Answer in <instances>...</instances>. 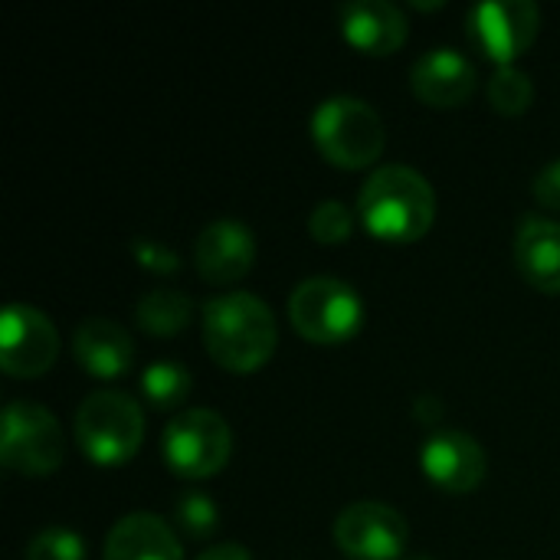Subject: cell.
<instances>
[{"instance_id": "6da1fadb", "label": "cell", "mask_w": 560, "mask_h": 560, "mask_svg": "<svg viewBox=\"0 0 560 560\" xmlns=\"http://www.w3.org/2000/svg\"><path fill=\"white\" fill-rule=\"evenodd\" d=\"M279 345L272 308L253 292H223L203 305V348L230 374L259 371Z\"/></svg>"}, {"instance_id": "7a4b0ae2", "label": "cell", "mask_w": 560, "mask_h": 560, "mask_svg": "<svg viewBox=\"0 0 560 560\" xmlns=\"http://www.w3.org/2000/svg\"><path fill=\"white\" fill-rule=\"evenodd\" d=\"M358 217L371 236L384 243H417L436 220V194L430 180L407 167H377L358 194Z\"/></svg>"}, {"instance_id": "3957f363", "label": "cell", "mask_w": 560, "mask_h": 560, "mask_svg": "<svg viewBox=\"0 0 560 560\" xmlns=\"http://www.w3.org/2000/svg\"><path fill=\"white\" fill-rule=\"evenodd\" d=\"M312 141L322 158L341 171L371 167L387 144L381 115L354 95H331L312 112Z\"/></svg>"}, {"instance_id": "277c9868", "label": "cell", "mask_w": 560, "mask_h": 560, "mask_svg": "<svg viewBox=\"0 0 560 560\" xmlns=\"http://www.w3.org/2000/svg\"><path fill=\"white\" fill-rule=\"evenodd\" d=\"M75 440L95 466L128 463L144 440L141 404L121 390L89 394L75 410Z\"/></svg>"}, {"instance_id": "5b68a950", "label": "cell", "mask_w": 560, "mask_h": 560, "mask_svg": "<svg viewBox=\"0 0 560 560\" xmlns=\"http://www.w3.org/2000/svg\"><path fill=\"white\" fill-rule=\"evenodd\" d=\"M292 328L312 345H345L364 325L361 295L331 276H312L289 295Z\"/></svg>"}, {"instance_id": "8992f818", "label": "cell", "mask_w": 560, "mask_h": 560, "mask_svg": "<svg viewBox=\"0 0 560 560\" xmlns=\"http://www.w3.org/2000/svg\"><path fill=\"white\" fill-rule=\"evenodd\" d=\"M66 436L59 420L30 400H13L0 420V463L10 472L39 479L52 476L62 466Z\"/></svg>"}, {"instance_id": "52a82bcc", "label": "cell", "mask_w": 560, "mask_h": 560, "mask_svg": "<svg viewBox=\"0 0 560 560\" xmlns=\"http://www.w3.org/2000/svg\"><path fill=\"white\" fill-rule=\"evenodd\" d=\"M164 463L180 479H210L217 476L233 453L230 423L217 410H184L164 430Z\"/></svg>"}, {"instance_id": "ba28073f", "label": "cell", "mask_w": 560, "mask_h": 560, "mask_svg": "<svg viewBox=\"0 0 560 560\" xmlns=\"http://www.w3.org/2000/svg\"><path fill=\"white\" fill-rule=\"evenodd\" d=\"M59 358V331L33 305H7L0 315V368L7 377H43Z\"/></svg>"}, {"instance_id": "9c48e42d", "label": "cell", "mask_w": 560, "mask_h": 560, "mask_svg": "<svg viewBox=\"0 0 560 560\" xmlns=\"http://www.w3.org/2000/svg\"><path fill=\"white\" fill-rule=\"evenodd\" d=\"M407 541V518L384 502H354L335 518V545L351 560H397Z\"/></svg>"}, {"instance_id": "30bf717a", "label": "cell", "mask_w": 560, "mask_h": 560, "mask_svg": "<svg viewBox=\"0 0 560 560\" xmlns=\"http://www.w3.org/2000/svg\"><path fill=\"white\" fill-rule=\"evenodd\" d=\"M541 30V10L532 0H489L469 10V39L499 66H515Z\"/></svg>"}, {"instance_id": "8fae6325", "label": "cell", "mask_w": 560, "mask_h": 560, "mask_svg": "<svg viewBox=\"0 0 560 560\" xmlns=\"http://www.w3.org/2000/svg\"><path fill=\"white\" fill-rule=\"evenodd\" d=\"M420 469L427 472V479L433 486H440L443 492L463 495L482 486L489 459L479 446V440H472L469 433L459 430H443L436 436H430L420 450Z\"/></svg>"}, {"instance_id": "7c38bea8", "label": "cell", "mask_w": 560, "mask_h": 560, "mask_svg": "<svg viewBox=\"0 0 560 560\" xmlns=\"http://www.w3.org/2000/svg\"><path fill=\"white\" fill-rule=\"evenodd\" d=\"M476 62L453 46H436L410 66L413 95L430 108L463 105L476 92Z\"/></svg>"}, {"instance_id": "4fadbf2b", "label": "cell", "mask_w": 560, "mask_h": 560, "mask_svg": "<svg viewBox=\"0 0 560 560\" xmlns=\"http://www.w3.org/2000/svg\"><path fill=\"white\" fill-rule=\"evenodd\" d=\"M194 262L200 279L213 285H230L243 279L256 262V236L240 220H217L200 230L194 246Z\"/></svg>"}, {"instance_id": "5bb4252c", "label": "cell", "mask_w": 560, "mask_h": 560, "mask_svg": "<svg viewBox=\"0 0 560 560\" xmlns=\"http://www.w3.org/2000/svg\"><path fill=\"white\" fill-rule=\"evenodd\" d=\"M345 39L368 56H390L407 43L410 23L397 3L387 0H351L338 10Z\"/></svg>"}, {"instance_id": "9a60e30c", "label": "cell", "mask_w": 560, "mask_h": 560, "mask_svg": "<svg viewBox=\"0 0 560 560\" xmlns=\"http://www.w3.org/2000/svg\"><path fill=\"white\" fill-rule=\"evenodd\" d=\"M72 358L85 374L112 381L128 374L135 361V345L118 322L92 315L72 331Z\"/></svg>"}, {"instance_id": "2e32d148", "label": "cell", "mask_w": 560, "mask_h": 560, "mask_svg": "<svg viewBox=\"0 0 560 560\" xmlns=\"http://www.w3.org/2000/svg\"><path fill=\"white\" fill-rule=\"evenodd\" d=\"M102 560H184V551L171 525L158 515L131 512L112 525Z\"/></svg>"}, {"instance_id": "e0dca14e", "label": "cell", "mask_w": 560, "mask_h": 560, "mask_svg": "<svg viewBox=\"0 0 560 560\" xmlns=\"http://www.w3.org/2000/svg\"><path fill=\"white\" fill-rule=\"evenodd\" d=\"M515 262L525 282L538 292H560V223L525 217L515 236Z\"/></svg>"}, {"instance_id": "ac0fdd59", "label": "cell", "mask_w": 560, "mask_h": 560, "mask_svg": "<svg viewBox=\"0 0 560 560\" xmlns=\"http://www.w3.org/2000/svg\"><path fill=\"white\" fill-rule=\"evenodd\" d=\"M190 315H194V302L177 289H151L135 305L138 328L148 335H161V338L184 331L190 325Z\"/></svg>"}, {"instance_id": "d6986e66", "label": "cell", "mask_w": 560, "mask_h": 560, "mask_svg": "<svg viewBox=\"0 0 560 560\" xmlns=\"http://www.w3.org/2000/svg\"><path fill=\"white\" fill-rule=\"evenodd\" d=\"M190 387H194V377L177 361H154L141 374V394L158 410H177L190 397Z\"/></svg>"}, {"instance_id": "ffe728a7", "label": "cell", "mask_w": 560, "mask_h": 560, "mask_svg": "<svg viewBox=\"0 0 560 560\" xmlns=\"http://www.w3.org/2000/svg\"><path fill=\"white\" fill-rule=\"evenodd\" d=\"M489 105L499 112V115H525L535 102V85H532V75L522 72L518 66H499L495 75L489 79Z\"/></svg>"}, {"instance_id": "44dd1931", "label": "cell", "mask_w": 560, "mask_h": 560, "mask_svg": "<svg viewBox=\"0 0 560 560\" xmlns=\"http://www.w3.org/2000/svg\"><path fill=\"white\" fill-rule=\"evenodd\" d=\"M217 522H220V512H217L213 499L203 492H187L174 505V525L194 541L210 538L217 532Z\"/></svg>"}, {"instance_id": "7402d4cb", "label": "cell", "mask_w": 560, "mask_h": 560, "mask_svg": "<svg viewBox=\"0 0 560 560\" xmlns=\"http://www.w3.org/2000/svg\"><path fill=\"white\" fill-rule=\"evenodd\" d=\"M308 233H312V240H318L325 246L348 243L354 233V213L341 200H322L308 217Z\"/></svg>"}, {"instance_id": "603a6c76", "label": "cell", "mask_w": 560, "mask_h": 560, "mask_svg": "<svg viewBox=\"0 0 560 560\" xmlns=\"http://www.w3.org/2000/svg\"><path fill=\"white\" fill-rule=\"evenodd\" d=\"M26 560H85V541L69 528H46L30 541Z\"/></svg>"}, {"instance_id": "cb8c5ba5", "label": "cell", "mask_w": 560, "mask_h": 560, "mask_svg": "<svg viewBox=\"0 0 560 560\" xmlns=\"http://www.w3.org/2000/svg\"><path fill=\"white\" fill-rule=\"evenodd\" d=\"M131 253H135L138 266L148 269V272H154V276H174V272H180V256L171 246L158 243V240L138 236L131 243Z\"/></svg>"}, {"instance_id": "d4e9b609", "label": "cell", "mask_w": 560, "mask_h": 560, "mask_svg": "<svg viewBox=\"0 0 560 560\" xmlns=\"http://www.w3.org/2000/svg\"><path fill=\"white\" fill-rule=\"evenodd\" d=\"M532 194H535V200H538L545 210H560V158L548 161V164L538 171V177H535V184H532Z\"/></svg>"}, {"instance_id": "484cf974", "label": "cell", "mask_w": 560, "mask_h": 560, "mask_svg": "<svg viewBox=\"0 0 560 560\" xmlns=\"http://www.w3.org/2000/svg\"><path fill=\"white\" fill-rule=\"evenodd\" d=\"M197 560H253V555L243 545H217V548L203 551Z\"/></svg>"}, {"instance_id": "4316f807", "label": "cell", "mask_w": 560, "mask_h": 560, "mask_svg": "<svg viewBox=\"0 0 560 560\" xmlns=\"http://www.w3.org/2000/svg\"><path fill=\"white\" fill-rule=\"evenodd\" d=\"M440 410H443V404H440V400H433V397H420V404H417V417H420V423H433Z\"/></svg>"}, {"instance_id": "83f0119b", "label": "cell", "mask_w": 560, "mask_h": 560, "mask_svg": "<svg viewBox=\"0 0 560 560\" xmlns=\"http://www.w3.org/2000/svg\"><path fill=\"white\" fill-rule=\"evenodd\" d=\"M413 7H417V10H440L443 3H440V0H433V3H420V0H413Z\"/></svg>"}, {"instance_id": "f1b7e54d", "label": "cell", "mask_w": 560, "mask_h": 560, "mask_svg": "<svg viewBox=\"0 0 560 560\" xmlns=\"http://www.w3.org/2000/svg\"><path fill=\"white\" fill-rule=\"evenodd\" d=\"M404 560H436V558H430V555H407Z\"/></svg>"}]
</instances>
